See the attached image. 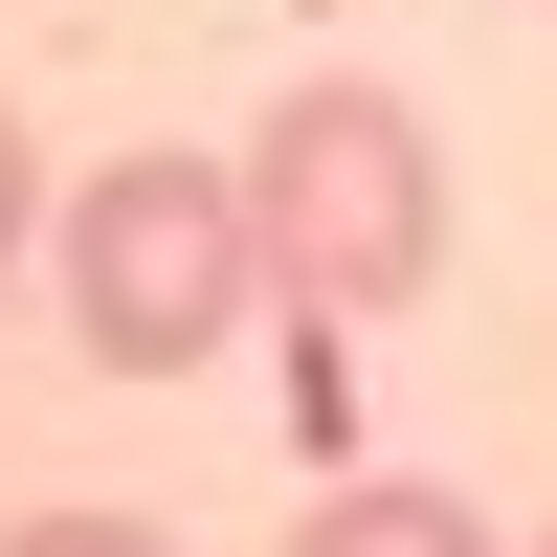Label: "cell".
<instances>
[{
  "mask_svg": "<svg viewBox=\"0 0 557 557\" xmlns=\"http://www.w3.org/2000/svg\"><path fill=\"white\" fill-rule=\"evenodd\" d=\"M535 557H557V535H535Z\"/></svg>",
  "mask_w": 557,
  "mask_h": 557,
  "instance_id": "6",
  "label": "cell"
},
{
  "mask_svg": "<svg viewBox=\"0 0 557 557\" xmlns=\"http://www.w3.org/2000/svg\"><path fill=\"white\" fill-rule=\"evenodd\" d=\"M0 557H178V535H157V513H23Z\"/></svg>",
  "mask_w": 557,
  "mask_h": 557,
  "instance_id": "4",
  "label": "cell"
},
{
  "mask_svg": "<svg viewBox=\"0 0 557 557\" xmlns=\"http://www.w3.org/2000/svg\"><path fill=\"white\" fill-rule=\"evenodd\" d=\"M45 290L112 380H201L223 335L268 312V223H246V157H89L45 201Z\"/></svg>",
  "mask_w": 557,
  "mask_h": 557,
  "instance_id": "2",
  "label": "cell"
},
{
  "mask_svg": "<svg viewBox=\"0 0 557 557\" xmlns=\"http://www.w3.org/2000/svg\"><path fill=\"white\" fill-rule=\"evenodd\" d=\"M246 223H268V312L290 335H380L446 268V134L380 67H290L268 134H246Z\"/></svg>",
  "mask_w": 557,
  "mask_h": 557,
  "instance_id": "1",
  "label": "cell"
},
{
  "mask_svg": "<svg viewBox=\"0 0 557 557\" xmlns=\"http://www.w3.org/2000/svg\"><path fill=\"white\" fill-rule=\"evenodd\" d=\"M290 557H491V513L424 491V469H335V491L290 513Z\"/></svg>",
  "mask_w": 557,
  "mask_h": 557,
  "instance_id": "3",
  "label": "cell"
},
{
  "mask_svg": "<svg viewBox=\"0 0 557 557\" xmlns=\"http://www.w3.org/2000/svg\"><path fill=\"white\" fill-rule=\"evenodd\" d=\"M45 246V157H23V112H0V268Z\"/></svg>",
  "mask_w": 557,
  "mask_h": 557,
  "instance_id": "5",
  "label": "cell"
}]
</instances>
